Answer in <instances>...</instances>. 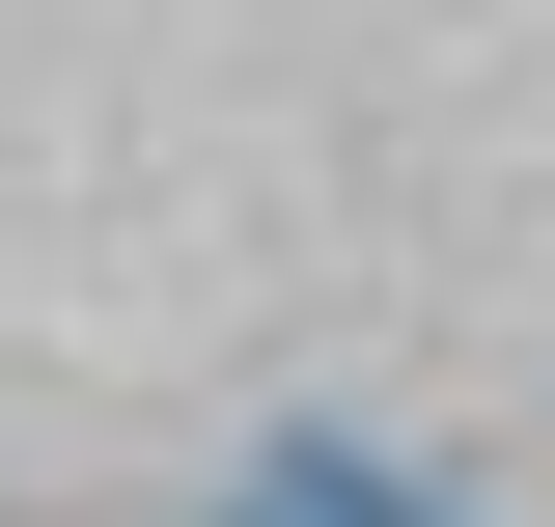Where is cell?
<instances>
[{
    "label": "cell",
    "mask_w": 555,
    "mask_h": 527,
    "mask_svg": "<svg viewBox=\"0 0 555 527\" xmlns=\"http://www.w3.org/2000/svg\"><path fill=\"white\" fill-rule=\"evenodd\" d=\"M222 527H444V500H416V472H361V445H278Z\"/></svg>",
    "instance_id": "6da1fadb"
}]
</instances>
